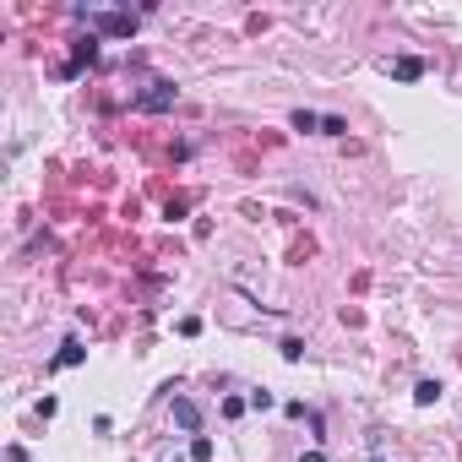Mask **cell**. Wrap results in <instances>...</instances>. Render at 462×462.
<instances>
[{
    "mask_svg": "<svg viewBox=\"0 0 462 462\" xmlns=\"http://www.w3.org/2000/svg\"><path fill=\"white\" fill-rule=\"evenodd\" d=\"M93 60H98V33L77 38V49H71V66H66V77H77L82 66H93Z\"/></svg>",
    "mask_w": 462,
    "mask_h": 462,
    "instance_id": "obj_3",
    "label": "cell"
},
{
    "mask_svg": "<svg viewBox=\"0 0 462 462\" xmlns=\"http://www.w3.org/2000/svg\"><path fill=\"white\" fill-rule=\"evenodd\" d=\"M413 402H419V408L441 402V381H419V386H413Z\"/></svg>",
    "mask_w": 462,
    "mask_h": 462,
    "instance_id": "obj_7",
    "label": "cell"
},
{
    "mask_svg": "<svg viewBox=\"0 0 462 462\" xmlns=\"http://www.w3.org/2000/svg\"><path fill=\"white\" fill-rule=\"evenodd\" d=\"M191 457H196V462H212V441H207V435H196V441H191Z\"/></svg>",
    "mask_w": 462,
    "mask_h": 462,
    "instance_id": "obj_10",
    "label": "cell"
},
{
    "mask_svg": "<svg viewBox=\"0 0 462 462\" xmlns=\"http://www.w3.org/2000/svg\"><path fill=\"white\" fill-rule=\"evenodd\" d=\"M294 131H321V114H310V109H294Z\"/></svg>",
    "mask_w": 462,
    "mask_h": 462,
    "instance_id": "obj_9",
    "label": "cell"
},
{
    "mask_svg": "<svg viewBox=\"0 0 462 462\" xmlns=\"http://www.w3.org/2000/svg\"><path fill=\"white\" fill-rule=\"evenodd\" d=\"M174 98H180V87L158 77V82H147V87H142V93H136L131 104H136L142 114H163V109H174Z\"/></svg>",
    "mask_w": 462,
    "mask_h": 462,
    "instance_id": "obj_2",
    "label": "cell"
},
{
    "mask_svg": "<svg viewBox=\"0 0 462 462\" xmlns=\"http://www.w3.org/2000/svg\"><path fill=\"white\" fill-rule=\"evenodd\" d=\"M391 77H397V82L424 77V60H419V55H402V60H391Z\"/></svg>",
    "mask_w": 462,
    "mask_h": 462,
    "instance_id": "obj_6",
    "label": "cell"
},
{
    "mask_svg": "<svg viewBox=\"0 0 462 462\" xmlns=\"http://www.w3.org/2000/svg\"><path fill=\"white\" fill-rule=\"evenodd\" d=\"M321 136H348V120L343 114H321Z\"/></svg>",
    "mask_w": 462,
    "mask_h": 462,
    "instance_id": "obj_8",
    "label": "cell"
},
{
    "mask_svg": "<svg viewBox=\"0 0 462 462\" xmlns=\"http://www.w3.org/2000/svg\"><path fill=\"white\" fill-rule=\"evenodd\" d=\"M77 16L93 33H109V38H131V33H136V16H131V11H77Z\"/></svg>",
    "mask_w": 462,
    "mask_h": 462,
    "instance_id": "obj_1",
    "label": "cell"
},
{
    "mask_svg": "<svg viewBox=\"0 0 462 462\" xmlns=\"http://www.w3.org/2000/svg\"><path fill=\"white\" fill-rule=\"evenodd\" d=\"M245 408H250V397H223V419H239Z\"/></svg>",
    "mask_w": 462,
    "mask_h": 462,
    "instance_id": "obj_11",
    "label": "cell"
},
{
    "mask_svg": "<svg viewBox=\"0 0 462 462\" xmlns=\"http://www.w3.org/2000/svg\"><path fill=\"white\" fill-rule=\"evenodd\" d=\"M174 424H180V430H191V435H196V430H202V408H196V402H191V397H174Z\"/></svg>",
    "mask_w": 462,
    "mask_h": 462,
    "instance_id": "obj_4",
    "label": "cell"
},
{
    "mask_svg": "<svg viewBox=\"0 0 462 462\" xmlns=\"http://www.w3.org/2000/svg\"><path fill=\"white\" fill-rule=\"evenodd\" d=\"M82 359H87V348H82L77 337H66V343H60V354L49 359V370H71V365H82Z\"/></svg>",
    "mask_w": 462,
    "mask_h": 462,
    "instance_id": "obj_5",
    "label": "cell"
}]
</instances>
